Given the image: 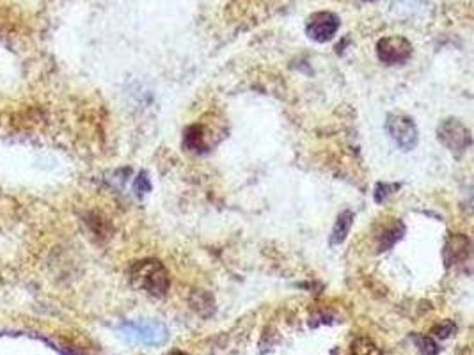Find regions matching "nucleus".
I'll list each match as a JSON object with an SVG mask.
<instances>
[{"label":"nucleus","instance_id":"2","mask_svg":"<svg viewBox=\"0 0 474 355\" xmlns=\"http://www.w3.org/2000/svg\"><path fill=\"white\" fill-rule=\"evenodd\" d=\"M385 130L400 150L410 151L418 146V128H416L414 121L405 114H398V112L389 114L387 119H385Z\"/></svg>","mask_w":474,"mask_h":355},{"label":"nucleus","instance_id":"13","mask_svg":"<svg viewBox=\"0 0 474 355\" xmlns=\"http://www.w3.org/2000/svg\"><path fill=\"white\" fill-rule=\"evenodd\" d=\"M455 330H457L455 323H451V321H444L442 325L433 329V336H437V338H449Z\"/></svg>","mask_w":474,"mask_h":355},{"label":"nucleus","instance_id":"16","mask_svg":"<svg viewBox=\"0 0 474 355\" xmlns=\"http://www.w3.org/2000/svg\"><path fill=\"white\" fill-rule=\"evenodd\" d=\"M366 2H373V0H366Z\"/></svg>","mask_w":474,"mask_h":355},{"label":"nucleus","instance_id":"15","mask_svg":"<svg viewBox=\"0 0 474 355\" xmlns=\"http://www.w3.org/2000/svg\"><path fill=\"white\" fill-rule=\"evenodd\" d=\"M169 355H190V354H185V352H181V350H174V352H171Z\"/></svg>","mask_w":474,"mask_h":355},{"label":"nucleus","instance_id":"14","mask_svg":"<svg viewBox=\"0 0 474 355\" xmlns=\"http://www.w3.org/2000/svg\"><path fill=\"white\" fill-rule=\"evenodd\" d=\"M137 189H139V192L144 194L150 190V181H148V178H146V174H141V178L137 180Z\"/></svg>","mask_w":474,"mask_h":355},{"label":"nucleus","instance_id":"3","mask_svg":"<svg viewBox=\"0 0 474 355\" xmlns=\"http://www.w3.org/2000/svg\"><path fill=\"white\" fill-rule=\"evenodd\" d=\"M121 332L130 338L132 341L142 343V345H150V347H158L166 343L167 339V329L158 323V321H135V323H128L121 329Z\"/></svg>","mask_w":474,"mask_h":355},{"label":"nucleus","instance_id":"9","mask_svg":"<svg viewBox=\"0 0 474 355\" xmlns=\"http://www.w3.org/2000/svg\"><path fill=\"white\" fill-rule=\"evenodd\" d=\"M352 222H354V214H352L350 210L341 211V214H339V217L336 218V224H334V227H332L330 244L332 245L343 244V242L346 240V236H348V233H350Z\"/></svg>","mask_w":474,"mask_h":355},{"label":"nucleus","instance_id":"7","mask_svg":"<svg viewBox=\"0 0 474 355\" xmlns=\"http://www.w3.org/2000/svg\"><path fill=\"white\" fill-rule=\"evenodd\" d=\"M217 142V132H215V128H212L210 124H206L205 121L192 124V126H188V128L185 130L183 146L187 151H192V153H205V151L212 150Z\"/></svg>","mask_w":474,"mask_h":355},{"label":"nucleus","instance_id":"8","mask_svg":"<svg viewBox=\"0 0 474 355\" xmlns=\"http://www.w3.org/2000/svg\"><path fill=\"white\" fill-rule=\"evenodd\" d=\"M471 254V240L462 233H453L448 236L444 244V265L453 266L469 257Z\"/></svg>","mask_w":474,"mask_h":355},{"label":"nucleus","instance_id":"12","mask_svg":"<svg viewBox=\"0 0 474 355\" xmlns=\"http://www.w3.org/2000/svg\"><path fill=\"white\" fill-rule=\"evenodd\" d=\"M416 343L421 347L419 350L423 352L425 355H437V352H439V347L431 338H416Z\"/></svg>","mask_w":474,"mask_h":355},{"label":"nucleus","instance_id":"5","mask_svg":"<svg viewBox=\"0 0 474 355\" xmlns=\"http://www.w3.org/2000/svg\"><path fill=\"white\" fill-rule=\"evenodd\" d=\"M440 144L453 153H464L471 146V132L458 119H444L437 130Z\"/></svg>","mask_w":474,"mask_h":355},{"label":"nucleus","instance_id":"1","mask_svg":"<svg viewBox=\"0 0 474 355\" xmlns=\"http://www.w3.org/2000/svg\"><path fill=\"white\" fill-rule=\"evenodd\" d=\"M130 283L148 295L162 299L171 286V277L162 261L148 257V260L135 261L130 266Z\"/></svg>","mask_w":474,"mask_h":355},{"label":"nucleus","instance_id":"4","mask_svg":"<svg viewBox=\"0 0 474 355\" xmlns=\"http://www.w3.org/2000/svg\"><path fill=\"white\" fill-rule=\"evenodd\" d=\"M376 56L384 65H403L412 56V45L403 36H385L376 45Z\"/></svg>","mask_w":474,"mask_h":355},{"label":"nucleus","instance_id":"6","mask_svg":"<svg viewBox=\"0 0 474 355\" xmlns=\"http://www.w3.org/2000/svg\"><path fill=\"white\" fill-rule=\"evenodd\" d=\"M339 29V18L338 14L330 13V11H320L308 18L306 23V34L309 39L316 41V43H327L336 36Z\"/></svg>","mask_w":474,"mask_h":355},{"label":"nucleus","instance_id":"10","mask_svg":"<svg viewBox=\"0 0 474 355\" xmlns=\"http://www.w3.org/2000/svg\"><path fill=\"white\" fill-rule=\"evenodd\" d=\"M403 233H405V226H403L400 220H394V222L391 224L387 229H384V233L381 235V242H379L381 251H387V249L393 247L396 242H400V240L403 238Z\"/></svg>","mask_w":474,"mask_h":355},{"label":"nucleus","instance_id":"11","mask_svg":"<svg viewBox=\"0 0 474 355\" xmlns=\"http://www.w3.org/2000/svg\"><path fill=\"white\" fill-rule=\"evenodd\" d=\"M346 355H382V350L370 338H357L355 341H352Z\"/></svg>","mask_w":474,"mask_h":355}]
</instances>
